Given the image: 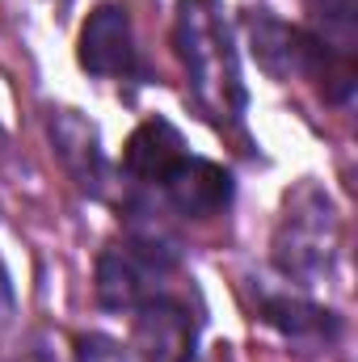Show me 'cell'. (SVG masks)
Masks as SVG:
<instances>
[{
    "label": "cell",
    "instance_id": "6da1fadb",
    "mask_svg": "<svg viewBox=\"0 0 358 362\" xmlns=\"http://www.w3.org/2000/svg\"><path fill=\"white\" fill-rule=\"evenodd\" d=\"M173 42H178V59L190 76V93L198 110L219 127L241 122L249 105V89L241 81L232 30L224 21L219 0H181Z\"/></svg>",
    "mask_w": 358,
    "mask_h": 362
},
{
    "label": "cell",
    "instance_id": "7a4b0ae2",
    "mask_svg": "<svg viewBox=\"0 0 358 362\" xmlns=\"http://www.w3.org/2000/svg\"><path fill=\"white\" fill-rule=\"evenodd\" d=\"M342 240V219L333 198L316 181H299L278 215L274 228V266L291 282H316L333 266Z\"/></svg>",
    "mask_w": 358,
    "mask_h": 362
},
{
    "label": "cell",
    "instance_id": "3957f363",
    "mask_svg": "<svg viewBox=\"0 0 358 362\" xmlns=\"http://www.w3.org/2000/svg\"><path fill=\"white\" fill-rule=\"evenodd\" d=\"M173 245L156 236H127L97 257V303L110 312H135L156 299L165 278L173 274Z\"/></svg>",
    "mask_w": 358,
    "mask_h": 362
},
{
    "label": "cell",
    "instance_id": "277c9868",
    "mask_svg": "<svg viewBox=\"0 0 358 362\" xmlns=\"http://www.w3.org/2000/svg\"><path fill=\"white\" fill-rule=\"evenodd\" d=\"M81 68L93 76H135L139 55H135V34L131 17L122 4H97L81 30Z\"/></svg>",
    "mask_w": 358,
    "mask_h": 362
},
{
    "label": "cell",
    "instance_id": "5b68a950",
    "mask_svg": "<svg viewBox=\"0 0 358 362\" xmlns=\"http://www.w3.org/2000/svg\"><path fill=\"white\" fill-rule=\"evenodd\" d=\"M135 354L144 362H194L198 329L178 299L156 295L135 308Z\"/></svg>",
    "mask_w": 358,
    "mask_h": 362
},
{
    "label": "cell",
    "instance_id": "8992f818",
    "mask_svg": "<svg viewBox=\"0 0 358 362\" xmlns=\"http://www.w3.org/2000/svg\"><path fill=\"white\" fill-rule=\"evenodd\" d=\"M165 198L169 206L185 215V219H211L219 215L228 202H232V173L215 160H198V156H185L178 169L165 177Z\"/></svg>",
    "mask_w": 358,
    "mask_h": 362
},
{
    "label": "cell",
    "instance_id": "52a82bcc",
    "mask_svg": "<svg viewBox=\"0 0 358 362\" xmlns=\"http://www.w3.org/2000/svg\"><path fill=\"white\" fill-rule=\"evenodd\" d=\"M51 144H55V156L64 160V169L72 173V181L81 189H89V194H101L105 156H101L97 127L89 118L76 114V110H55L51 114Z\"/></svg>",
    "mask_w": 358,
    "mask_h": 362
},
{
    "label": "cell",
    "instance_id": "ba28073f",
    "mask_svg": "<svg viewBox=\"0 0 358 362\" xmlns=\"http://www.w3.org/2000/svg\"><path fill=\"white\" fill-rule=\"evenodd\" d=\"M185 139L173 122L165 118H152L144 127L131 131L127 148H122V169L135 181H148V185H165V177L185 160Z\"/></svg>",
    "mask_w": 358,
    "mask_h": 362
},
{
    "label": "cell",
    "instance_id": "9c48e42d",
    "mask_svg": "<svg viewBox=\"0 0 358 362\" xmlns=\"http://www.w3.org/2000/svg\"><path fill=\"white\" fill-rule=\"evenodd\" d=\"M245 30H249V42H253L258 64L266 68L274 81H287L291 72H304V30L270 17L266 8L249 13L245 17Z\"/></svg>",
    "mask_w": 358,
    "mask_h": 362
},
{
    "label": "cell",
    "instance_id": "30bf717a",
    "mask_svg": "<svg viewBox=\"0 0 358 362\" xmlns=\"http://www.w3.org/2000/svg\"><path fill=\"white\" fill-rule=\"evenodd\" d=\"M262 316L291 341L316 346V341H333L337 337V316L329 308H316V303L299 299V295H266L262 299Z\"/></svg>",
    "mask_w": 358,
    "mask_h": 362
},
{
    "label": "cell",
    "instance_id": "8fae6325",
    "mask_svg": "<svg viewBox=\"0 0 358 362\" xmlns=\"http://www.w3.org/2000/svg\"><path fill=\"white\" fill-rule=\"evenodd\" d=\"M76 362H131V350L105 333H81L76 337Z\"/></svg>",
    "mask_w": 358,
    "mask_h": 362
}]
</instances>
